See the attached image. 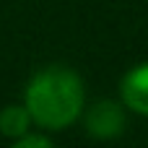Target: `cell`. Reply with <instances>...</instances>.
<instances>
[{
	"instance_id": "1",
	"label": "cell",
	"mask_w": 148,
	"mask_h": 148,
	"mask_svg": "<svg viewBox=\"0 0 148 148\" xmlns=\"http://www.w3.org/2000/svg\"><path fill=\"white\" fill-rule=\"evenodd\" d=\"M86 91L75 70L49 65L39 70L26 86V109L31 122L44 130H65L83 112Z\"/></svg>"
},
{
	"instance_id": "2",
	"label": "cell",
	"mask_w": 148,
	"mask_h": 148,
	"mask_svg": "<svg viewBox=\"0 0 148 148\" xmlns=\"http://www.w3.org/2000/svg\"><path fill=\"white\" fill-rule=\"evenodd\" d=\"M122 130H125L122 104L101 99V101L88 107V112H86V133L88 135H94L99 140H107V138H117Z\"/></svg>"
},
{
	"instance_id": "3",
	"label": "cell",
	"mask_w": 148,
	"mask_h": 148,
	"mask_svg": "<svg viewBox=\"0 0 148 148\" xmlns=\"http://www.w3.org/2000/svg\"><path fill=\"white\" fill-rule=\"evenodd\" d=\"M120 94H122V104L130 112L148 117V62H140L125 73L120 83Z\"/></svg>"
},
{
	"instance_id": "4",
	"label": "cell",
	"mask_w": 148,
	"mask_h": 148,
	"mask_svg": "<svg viewBox=\"0 0 148 148\" xmlns=\"http://www.w3.org/2000/svg\"><path fill=\"white\" fill-rule=\"evenodd\" d=\"M31 127V114L26 107H18V104H10L0 112V133L5 138H13L18 140L21 135H26Z\"/></svg>"
},
{
	"instance_id": "5",
	"label": "cell",
	"mask_w": 148,
	"mask_h": 148,
	"mask_svg": "<svg viewBox=\"0 0 148 148\" xmlns=\"http://www.w3.org/2000/svg\"><path fill=\"white\" fill-rule=\"evenodd\" d=\"M52 146V140L47 138V135H21L18 140H16V148H49Z\"/></svg>"
}]
</instances>
